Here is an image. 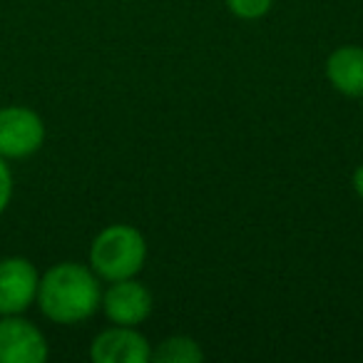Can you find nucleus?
Here are the masks:
<instances>
[{"label": "nucleus", "mask_w": 363, "mask_h": 363, "mask_svg": "<svg viewBox=\"0 0 363 363\" xmlns=\"http://www.w3.org/2000/svg\"><path fill=\"white\" fill-rule=\"evenodd\" d=\"M90 358L95 363H147L152 348L135 326H112L95 336Z\"/></svg>", "instance_id": "obj_7"}, {"label": "nucleus", "mask_w": 363, "mask_h": 363, "mask_svg": "<svg viewBox=\"0 0 363 363\" xmlns=\"http://www.w3.org/2000/svg\"><path fill=\"white\" fill-rule=\"evenodd\" d=\"M100 308L115 326H140L152 313V294L135 277L110 281L107 291H102Z\"/></svg>", "instance_id": "obj_4"}, {"label": "nucleus", "mask_w": 363, "mask_h": 363, "mask_svg": "<svg viewBox=\"0 0 363 363\" xmlns=\"http://www.w3.org/2000/svg\"><path fill=\"white\" fill-rule=\"evenodd\" d=\"M204 351L189 336H169L152 351V361L157 363H199Z\"/></svg>", "instance_id": "obj_9"}, {"label": "nucleus", "mask_w": 363, "mask_h": 363, "mask_svg": "<svg viewBox=\"0 0 363 363\" xmlns=\"http://www.w3.org/2000/svg\"><path fill=\"white\" fill-rule=\"evenodd\" d=\"M274 0H227V8L232 16L242 18V21H259L272 11Z\"/></svg>", "instance_id": "obj_10"}, {"label": "nucleus", "mask_w": 363, "mask_h": 363, "mask_svg": "<svg viewBox=\"0 0 363 363\" xmlns=\"http://www.w3.org/2000/svg\"><path fill=\"white\" fill-rule=\"evenodd\" d=\"M38 269L23 257L0 259V313L13 316L30 308L38 298Z\"/></svg>", "instance_id": "obj_6"}, {"label": "nucleus", "mask_w": 363, "mask_h": 363, "mask_svg": "<svg viewBox=\"0 0 363 363\" xmlns=\"http://www.w3.org/2000/svg\"><path fill=\"white\" fill-rule=\"evenodd\" d=\"M353 189H356L358 199L363 202V164L358 167L356 172H353Z\"/></svg>", "instance_id": "obj_12"}, {"label": "nucleus", "mask_w": 363, "mask_h": 363, "mask_svg": "<svg viewBox=\"0 0 363 363\" xmlns=\"http://www.w3.org/2000/svg\"><path fill=\"white\" fill-rule=\"evenodd\" d=\"M326 77L346 97H363V48L343 45L326 60Z\"/></svg>", "instance_id": "obj_8"}, {"label": "nucleus", "mask_w": 363, "mask_h": 363, "mask_svg": "<svg viewBox=\"0 0 363 363\" xmlns=\"http://www.w3.org/2000/svg\"><path fill=\"white\" fill-rule=\"evenodd\" d=\"M45 142V125L30 107L11 105L0 110V157L23 160L35 155Z\"/></svg>", "instance_id": "obj_3"}, {"label": "nucleus", "mask_w": 363, "mask_h": 363, "mask_svg": "<svg viewBox=\"0 0 363 363\" xmlns=\"http://www.w3.org/2000/svg\"><path fill=\"white\" fill-rule=\"evenodd\" d=\"M13 197V174L11 167L6 164V157H0V214L6 212Z\"/></svg>", "instance_id": "obj_11"}, {"label": "nucleus", "mask_w": 363, "mask_h": 363, "mask_svg": "<svg viewBox=\"0 0 363 363\" xmlns=\"http://www.w3.org/2000/svg\"><path fill=\"white\" fill-rule=\"evenodd\" d=\"M102 289L100 277L85 264L62 262L48 269L38 284V303L40 311L55 323L87 321L100 308Z\"/></svg>", "instance_id": "obj_1"}, {"label": "nucleus", "mask_w": 363, "mask_h": 363, "mask_svg": "<svg viewBox=\"0 0 363 363\" xmlns=\"http://www.w3.org/2000/svg\"><path fill=\"white\" fill-rule=\"evenodd\" d=\"M147 262V242L140 229L130 224L105 227L90 247V269L105 281L132 279Z\"/></svg>", "instance_id": "obj_2"}, {"label": "nucleus", "mask_w": 363, "mask_h": 363, "mask_svg": "<svg viewBox=\"0 0 363 363\" xmlns=\"http://www.w3.org/2000/svg\"><path fill=\"white\" fill-rule=\"evenodd\" d=\"M45 358L48 341L35 323L21 313L0 318V363H43Z\"/></svg>", "instance_id": "obj_5"}]
</instances>
